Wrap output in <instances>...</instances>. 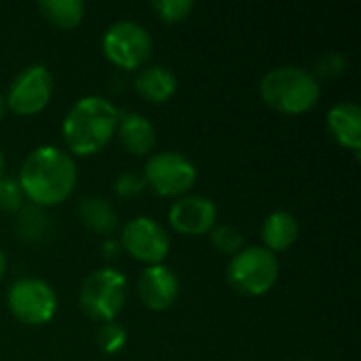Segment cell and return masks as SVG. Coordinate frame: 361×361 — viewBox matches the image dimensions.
I'll use <instances>...</instances> for the list:
<instances>
[{"mask_svg": "<svg viewBox=\"0 0 361 361\" xmlns=\"http://www.w3.org/2000/svg\"><path fill=\"white\" fill-rule=\"evenodd\" d=\"M112 188H114V195L118 199H133V197H137L146 188V184H144L142 176H135V173H118V178L114 180Z\"/></svg>", "mask_w": 361, "mask_h": 361, "instance_id": "d4e9b609", "label": "cell"}, {"mask_svg": "<svg viewBox=\"0 0 361 361\" xmlns=\"http://www.w3.org/2000/svg\"><path fill=\"white\" fill-rule=\"evenodd\" d=\"M127 302V277L112 269L102 267L91 271L78 290V305L91 322H114Z\"/></svg>", "mask_w": 361, "mask_h": 361, "instance_id": "5b68a950", "label": "cell"}, {"mask_svg": "<svg viewBox=\"0 0 361 361\" xmlns=\"http://www.w3.org/2000/svg\"><path fill=\"white\" fill-rule=\"evenodd\" d=\"M150 8L163 23L176 25L190 17V13L195 11V2L192 0H152Z\"/></svg>", "mask_w": 361, "mask_h": 361, "instance_id": "44dd1931", "label": "cell"}, {"mask_svg": "<svg viewBox=\"0 0 361 361\" xmlns=\"http://www.w3.org/2000/svg\"><path fill=\"white\" fill-rule=\"evenodd\" d=\"M97 347L102 353L106 355H118L125 347H127V330L116 324V322H108L102 324L97 334H95Z\"/></svg>", "mask_w": 361, "mask_h": 361, "instance_id": "7402d4cb", "label": "cell"}, {"mask_svg": "<svg viewBox=\"0 0 361 361\" xmlns=\"http://www.w3.org/2000/svg\"><path fill=\"white\" fill-rule=\"evenodd\" d=\"M152 47L150 32L135 21H116L102 36L104 57L125 72H137L148 66Z\"/></svg>", "mask_w": 361, "mask_h": 361, "instance_id": "52a82bcc", "label": "cell"}, {"mask_svg": "<svg viewBox=\"0 0 361 361\" xmlns=\"http://www.w3.org/2000/svg\"><path fill=\"white\" fill-rule=\"evenodd\" d=\"M300 361H311V360H300Z\"/></svg>", "mask_w": 361, "mask_h": 361, "instance_id": "f546056e", "label": "cell"}, {"mask_svg": "<svg viewBox=\"0 0 361 361\" xmlns=\"http://www.w3.org/2000/svg\"><path fill=\"white\" fill-rule=\"evenodd\" d=\"M6 307L19 324L40 328L55 319L59 302L49 281L40 277H21L11 283Z\"/></svg>", "mask_w": 361, "mask_h": 361, "instance_id": "8992f818", "label": "cell"}, {"mask_svg": "<svg viewBox=\"0 0 361 361\" xmlns=\"http://www.w3.org/2000/svg\"><path fill=\"white\" fill-rule=\"evenodd\" d=\"M262 102L286 116H298L313 110L322 97V85L311 70L302 66H279L260 80Z\"/></svg>", "mask_w": 361, "mask_h": 361, "instance_id": "3957f363", "label": "cell"}, {"mask_svg": "<svg viewBox=\"0 0 361 361\" xmlns=\"http://www.w3.org/2000/svg\"><path fill=\"white\" fill-rule=\"evenodd\" d=\"M78 218L82 226L104 239L112 237L118 228V214L104 197H85L78 205Z\"/></svg>", "mask_w": 361, "mask_h": 361, "instance_id": "e0dca14e", "label": "cell"}, {"mask_svg": "<svg viewBox=\"0 0 361 361\" xmlns=\"http://www.w3.org/2000/svg\"><path fill=\"white\" fill-rule=\"evenodd\" d=\"M4 165H6V161H4V152H2V148H0V178L4 176Z\"/></svg>", "mask_w": 361, "mask_h": 361, "instance_id": "f1b7e54d", "label": "cell"}, {"mask_svg": "<svg viewBox=\"0 0 361 361\" xmlns=\"http://www.w3.org/2000/svg\"><path fill=\"white\" fill-rule=\"evenodd\" d=\"M180 277L178 273L167 267V264H154V267H146L135 283V292L137 298L142 300V305L148 311L154 313H165L169 311L178 298H180Z\"/></svg>", "mask_w": 361, "mask_h": 361, "instance_id": "7c38bea8", "label": "cell"}, {"mask_svg": "<svg viewBox=\"0 0 361 361\" xmlns=\"http://www.w3.org/2000/svg\"><path fill=\"white\" fill-rule=\"evenodd\" d=\"M38 13L59 30H74L82 23L87 6L82 0H40Z\"/></svg>", "mask_w": 361, "mask_h": 361, "instance_id": "d6986e66", "label": "cell"}, {"mask_svg": "<svg viewBox=\"0 0 361 361\" xmlns=\"http://www.w3.org/2000/svg\"><path fill=\"white\" fill-rule=\"evenodd\" d=\"M6 256H4V252L0 250V281H2V277H4V273H6Z\"/></svg>", "mask_w": 361, "mask_h": 361, "instance_id": "4316f807", "label": "cell"}, {"mask_svg": "<svg viewBox=\"0 0 361 361\" xmlns=\"http://www.w3.org/2000/svg\"><path fill=\"white\" fill-rule=\"evenodd\" d=\"M209 241L212 245L224 254V256H235L239 254L245 245H243V235L239 228L231 226V224H216L212 231H209Z\"/></svg>", "mask_w": 361, "mask_h": 361, "instance_id": "ffe728a7", "label": "cell"}, {"mask_svg": "<svg viewBox=\"0 0 361 361\" xmlns=\"http://www.w3.org/2000/svg\"><path fill=\"white\" fill-rule=\"evenodd\" d=\"M4 114H6V99H4V95L0 93V121L4 118Z\"/></svg>", "mask_w": 361, "mask_h": 361, "instance_id": "83f0119b", "label": "cell"}, {"mask_svg": "<svg viewBox=\"0 0 361 361\" xmlns=\"http://www.w3.org/2000/svg\"><path fill=\"white\" fill-rule=\"evenodd\" d=\"M298 235H300L298 220L292 212H286V209H277L269 214L260 228L262 247H267L275 256L279 252H288L298 241Z\"/></svg>", "mask_w": 361, "mask_h": 361, "instance_id": "2e32d148", "label": "cell"}, {"mask_svg": "<svg viewBox=\"0 0 361 361\" xmlns=\"http://www.w3.org/2000/svg\"><path fill=\"white\" fill-rule=\"evenodd\" d=\"M326 127L332 140L360 157L361 150V108L355 102H338L328 110Z\"/></svg>", "mask_w": 361, "mask_h": 361, "instance_id": "5bb4252c", "label": "cell"}, {"mask_svg": "<svg viewBox=\"0 0 361 361\" xmlns=\"http://www.w3.org/2000/svg\"><path fill=\"white\" fill-rule=\"evenodd\" d=\"M15 235L23 243H42V241H47L49 235H51V220H49L47 209H42L38 205H32V203H25L17 212Z\"/></svg>", "mask_w": 361, "mask_h": 361, "instance_id": "ac0fdd59", "label": "cell"}, {"mask_svg": "<svg viewBox=\"0 0 361 361\" xmlns=\"http://www.w3.org/2000/svg\"><path fill=\"white\" fill-rule=\"evenodd\" d=\"M23 205H25V197L21 192L17 178L2 176L0 178V212L17 214Z\"/></svg>", "mask_w": 361, "mask_h": 361, "instance_id": "603a6c76", "label": "cell"}, {"mask_svg": "<svg viewBox=\"0 0 361 361\" xmlns=\"http://www.w3.org/2000/svg\"><path fill=\"white\" fill-rule=\"evenodd\" d=\"M142 180L154 195L163 199H180L195 186L197 167L186 154L163 150L148 157Z\"/></svg>", "mask_w": 361, "mask_h": 361, "instance_id": "ba28073f", "label": "cell"}, {"mask_svg": "<svg viewBox=\"0 0 361 361\" xmlns=\"http://www.w3.org/2000/svg\"><path fill=\"white\" fill-rule=\"evenodd\" d=\"M121 110L102 95L76 99L61 121V137L70 157L99 154L116 135Z\"/></svg>", "mask_w": 361, "mask_h": 361, "instance_id": "7a4b0ae2", "label": "cell"}, {"mask_svg": "<svg viewBox=\"0 0 361 361\" xmlns=\"http://www.w3.org/2000/svg\"><path fill=\"white\" fill-rule=\"evenodd\" d=\"M169 226L184 237H203L218 224V207L203 195H184L167 212Z\"/></svg>", "mask_w": 361, "mask_h": 361, "instance_id": "8fae6325", "label": "cell"}, {"mask_svg": "<svg viewBox=\"0 0 361 361\" xmlns=\"http://www.w3.org/2000/svg\"><path fill=\"white\" fill-rule=\"evenodd\" d=\"M121 252H123V247H121V243L116 239H112V237L104 239V243H102V258L114 260V258H118Z\"/></svg>", "mask_w": 361, "mask_h": 361, "instance_id": "484cf974", "label": "cell"}, {"mask_svg": "<svg viewBox=\"0 0 361 361\" xmlns=\"http://www.w3.org/2000/svg\"><path fill=\"white\" fill-rule=\"evenodd\" d=\"M345 70H347V59L341 53H336V51H328V53H324L317 59L313 76L317 80L319 78H334V76H341Z\"/></svg>", "mask_w": 361, "mask_h": 361, "instance_id": "cb8c5ba5", "label": "cell"}, {"mask_svg": "<svg viewBox=\"0 0 361 361\" xmlns=\"http://www.w3.org/2000/svg\"><path fill=\"white\" fill-rule=\"evenodd\" d=\"M114 137L131 157H148L157 146V127L140 112H121Z\"/></svg>", "mask_w": 361, "mask_h": 361, "instance_id": "4fadbf2b", "label": "cell"}, {"mask_svg": "<svg viewBox=\"0 0 361 361\" xmlns=\"http://www.w3.org/2000/svg\"><path fill=\"white\" fill-rule=\"evenodd\" d=\"M279 279V258L262 245L243 247L226 267V283L245 298L269 294Z\"/></svg>", "mask_w": 361, "mask_h": 361, "instance_id": "277c9868", "label": "cell"}, {"mask_svg": "<svg viewBox=\"0 0 361 361\" xmlns=\"http://www.w3.org/2000/svg\"><path fill=\"white\" fill-rule=\"evenodd\" d=\"M17 182L27 203L42 209L66 203L78 182L74 157L57 146H38L21 163Z\"/></svg>", "mask_w": 361, "mask_h": 361, "instance_id": "6da1fadb", "label": "cell"}, {"mask_svg": "<svg viewBox=\"0 0 361 361\" xmlns=\"http://www.w3.org/2000/svg\"><path fill=\"white\" fill-rule=\"evenodd\" d=\"M118 243L133 260L146 267L165 264V258L169 256L171 250V241L165 226L150 216L131 218L121 228Z\"/></svg>", "mask_w": 361, "mask_h": 361, "instance_id": "30bf717a", "label": "cell"}, {"mask_svg": "<svg viewBox=\"0 0 361 361\" xmlns=\"http://www.w3.org/2000/svg\"><path fill=\"white\" fill-rule=\"evenodd\" d=\"M133 89L142 99L161 106V104H167L176 95L178 78L167 66L150 63V66H144L142 70L135 72Z\"/></svg>", "mask_w": 361, "mask_h": 361, "instance_id": "9a60e30c", "label": "cell"}, {"mask_svg": "<svg viewBox=\"0 0 361 361\" xmlns=\"http://www.w3.org/2000/svg\"><path fill=\"white\" fill-rule=\"evenodd\" d=\"M55 80L51 70L44 63L25 66L8 85L4 95L6 110L17 116H34L40 114L53 99Z\"/></svg>", "mask_w": 361, "mask_h": 361, "instance_id": "9c48e42d", "label": "cell"}]
</instances>
